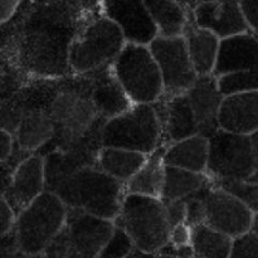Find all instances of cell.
Wrapping results in <instances>:
<instances>
[{"mask_svg": "<svg viewBox=\"0 0 258 258\" xmlns=\"http://www.w3.org/2000/svg\"><path fill=\"white\" fill-rule=\"evenodd\" d=\"M165 149L166 145H163L148 155L143 168L125 185L126 193L161 199L166 169L164 163Z\"/></svg>", "mask_w": 258, "mask_h": 258, "instance_id": "23", "label": "cell"}, {"mask_svg": "<svg viewBox=\"0 0 258 258\" xmlns=\"http://www.w3.org/2000/svg\"><path fill=\"white\" fill-rule=\"evenodd\" d=\"M70 209L115 222L120 216L126 188L98 166L83 168L60 179L49 189Z\"/></svg>", "mask_w": 258, "mask_h": 258, "instance_id": "1", "label": "cell"}, {"mask_svg": "<svg viewBox=\"0 0 258 258\" xmlns=\"http://www.w3.org/2000/svg\"><path fill=\"white\" fill-rule=\"evenodd\" d=\"M209 159V139L202 135L166 145L164 163L166 166L194 173H206Z\"/></svg>", "mask_w": 258, "mask_h": 258, "instance_id": "22", "label": "cell"}, {"mask_svg": "<svg viewBox=\"0 0 258 258\" xmlns=\"http://www.w3.org/2000/svg\"><path fill=\"white\" fill-rule=\"evenodd\" d=\"M164 204H165L166 214H168V219H169V223H170L171 229L175 228L176 226H180V224L185 223L186 221L185 201L164 202Z\"/></svg>", "mask_w": 258, "mask_h": 258, "instance_id": "33", "label": "cell"}, {"mask_svg": "<svg viewBox=\"0 0 258 258\" xmlns=\"http://www.w3.org/2000/svg\"><path fill=\"white\" fill-rule=\"evenodd\" d=\"M213 188V186H212ZM212 188L206 189L201 191L199 194L190 197L185 199L186 203V221L185 224H188L190 228L199 226V224L206 223L207 213H206V196Z\"/></svg>", "mask_w": 258, "mask_h": 258, "instance_id": "31", "label": "cell"}, {"mask_svg": "<svg viewBox=\"0 0 258 258\" xmlns=\"http://www.w3.org/2000/svg\"><path fill=\"white\" fill-rule=\"evenodd\" d=\"M20 0H2V24H7L17 12Z\"/></svg>", "mask_w": 258, "mask_h": 258, "instance_id": "38", "label": "cell"}, {"mask_svg": "<svg viewBox=\"0 0 258 258\" xmlns=\"http://www.w3.org/2000/svg\"><path fill=\"white\" fill-rule=\"evenodd\" d=\"M214 185L233 194L253 213H258V181H222Z\"/></svg>", "mask_w": 258, "mask_h": 258, "instance_id": "29", "label": "cell"}, {"mask_svg": "<svg viewBox=\"0 0 258 258\" xmlns=\"http://www.w3.org/2000/svg\"><path fill=\"white\" fill-rule=\"evenodd\" d=\"M148 155L138 151L103 146L98 155L97 166L123 185L128 183L145 164Z\"/></svg>", "mask_w": 258, "mask_h": 258, "instance_id": "25", "label": "cell"}, {"mask_svg": "<svg viewBox=\"0 0 258 258\" xmlns=\"http://www.w3.org/2000/svg\"><path fill=\"white\" fill-rule=\"evenodd\" d=\"M120 28L101 14L83 24L68 45L67 63L77 76L90 75L112 64L126 45Z\"/></svg>", "mask_w": 258, "mask_h": 258, "instance_id": "2", "label": "cell"}, {"mask_svg": "<svg viewBox=\"0 0 258 258\" xmlns=\"http://www.w3.org/2000/svg\"><path fill=\"white\" fill-rule=\"evenodd\" d=\"M0 149H2V164L7 163L9 160L10 156L13 155L15 150V138L12 133L2 128V144H0Z\"/></svg>", "mask_w": 258, "mask_h": 258, "instance_id": "37", "label": "cell"}, {"mask_svg": "<svg viewBox=\"0 0 258 258\" xmlns=\"http://www.w3.org/2000/svg\"><path fill=\"white\" fill-rule=\"evenodd\" d=\"M112 71L134 105H153L164 96L163 76L149 45L126 43Z\"/></svg>", "mask_w": 258, "mask_h": 258, "instance_id": "6", "label": "cell"}, {"mask_svg": "<svg viewBox=\"0 0 258 258\" xmlns=\"http://www.w3.org/2000/svg\"><path fill=\"white\" fill-rule=\"evenodd\" d=\"M113 231L115 222L70 209L63 229L39 258H98Z\"/></svg>", "mask_w": 258, "mask_h": 258, "instance_id": "7", "label": "cell"}, {"mask_svg": "<svg viewBox=\"0 0 258 258\" xmlns=\"http://www.w3.org/2000/svg\"><path fill=\"white\" fill-rule=\"evenodd\" d=\"M153 106L163 128L164 145L199 135L196 115L186 93L171 97L163 96Z\"/></svg>", "mask_w": 258, "mask_h": 258, "instance_id": "15", "label": "cell"}, {"mask_svg": "<svg viewBox=\"0 0 258 258\" xmlns=\"http://www.w3.org/2000/svg\"><path fill=\"white\" fill-rule=\"evenodd\" d=\"M115 224L125 229L136 248L148 253H159L170 244L171 227L161 199L126 194Z\"/></svg>", "mask_w": 258, "mask_h": 258, "instance_id": "3", "label": "cell"}, {"mask_svg": "<svg viewBox=\"0 0 258 258\" xmlns=\"http://www.w3.org/2000/svg\"><path fill=\"white\" fill-rule=\"evenodd\" d=\"M191 241V228L188 224H180L176 226L175 228L171 229L170 233V244L176 248L180 247L190 246Z\"/></svg>", "mask_w": 258, "mask_h": 258, "instance_id": "36", "label": "cell"}, {"mask_svg": "<svg viewBox=\"0 0 258 258\" xmlns=\"http://www.w3.org/2000/svg\"><path fill=\"white\" fill-rule=\"evenodd\" d=\"M196 115L199 135L211 139L219 127V111L224 96L214 75L201 76L186 93Z\"/></svg>", "mask_w": 258, "mask_h": 258, "instance_id": "16", "label": "cell"}, {"mask_svg": "<svg viewBox=\"0 0 258 258\" xmlns=\"http://www.w3.org/2000/svg\"><path fill=\"white\" fill-rule=\"evenodd\" d=\"M229 258H258V234L249 231L234 238Z\"/></svg>", "mask_w": 258, "mask_h": 258, "instance_id": "32", "label": "cell"}, {"mask_svg": "<svg viewBox=\"0 0 258 258\" xmlns=\"http://www.w3.org/2000/svg\"><path fill=\"white\" fill-rule=\"evenodd\" d=\"M160 37H180L189 22V14L178 0H145Z\"/></svg>", "mask_w": 258, "mask_h": 258, "instance_id": "26", "label": "cell"}, {"mask_svg": "<svg viewBox=\"0 0 258 258\" xmlns=\"http://www.w3.org/2000/svg\"><path fill=\"white\" fill-rule=\"evenodd\" d=\"M233 238L208 224L203 223L191 228L190 247L196 258H229Z\"/></svg>", "mask_w": 258, "mask_h": 258, "instance_id": "27", "label": "cell"}, {"mask_svg": "<svg viewBox=\"0 0 258 258\" xmlns=\"http://www.w3.org/2000/svg\"><path fill=\"white\" fill-rule=\"evenodd\" d=\"M207 175L213 183L258 181L251 138L218 130L209 139Z\"/></svg>", "mask_w": 258, "mask_h": 258, "instance_id": "9", "label": "cell"}, {"mask_svg": "<svg viewBox=\"0 0 258 258\" xmlns=\"http://www.w3.org/2000/svg\"><path fill=\"white\" fill-rule=\"evenodd\" d=\"M86 76L90 81L93 103L105 120L121 115L134 105L116 78L112 64Z\"/></svg>", "mask_w": 258, "mask_h": 258, "instance_id": "18", "label": "cell"}, {"mask_svg": "<svg viewBox=\"0 0 258 258\" xmlns=\"http://www.w3.org/2000/svg\"><path fill=\"white\" fill-rule=\"evenodd\" d=\"M102 145L150 155L163 146V128L153 105H133L105 122Z\"/></svg>", "mask_w": 258, "mask_h": 258, "instance_id": "8", "label": "cell"}, {"mask_svg": "<svg viewBox=\"0 0 258 258\" xmlns=\"http://www.w3.org/2000/svg\"><path fill=\"white\" fill-rule=\"evenodd\" d=\"M101 10L120 28L127 43L149 45L159 35L145 0H102Z\"/></svg>", "mask_w": 258, "mask_h": 258, "instance_id": "12", "label": "cell"}, {"mask_svg": "<svg viewBox=\"0 0 258 258\" xmlns=\"http://www.w3.org/2000/svg\"><path fill=\"white\" fill-rule=\"evenodd\" d=\"M134 248L135 246L125 229L115 224V231L98 258H127Z\"/></svg>", "mask_w": 258, "mask_h": 258, "instance_id": "30", "label": "cell"}, {"mask_svg": "<svg viewBox=\"0 0 258 258\" xmlns=\"http://www.w3.org/2000/svg\"><path fill=\"white\" fill-rule=\"evenodd\" d=\"M212 186H214L213 180L206 173L166 166L161 201H185Z\"/></svg>", "mask_w": 258, "mask_h": 258, "instance_id": "24", "label": "cell"}, {"mask_svg": "<svg viewBox=\"0 0 258 258\" xmlns=\"http://www.w3.org/2000/svg\"><path fill=\"white\" fill-rule=\"evenodd\" d=\"M54 122L49 111L30 108L23 112L15 130V144L27 155H35L39 149L54 139Z\"/></svg>", "mask_w": 258, "mask_h": 258, "instance_id": "20", "label": "cell"}, {"mask_svg": "<svg viewBox=\"0 0 258 258\" xmlns=\"http://www.w3.org/2000/svg\"><path fill=\"white\" fill-rule=\"evenodd\" d=\"M17 217V212L8 203L7 199L2 197V201H0V234L2 236L10 233L15 228Z\"/></svg>", "mask_w": 258, "mask_h": 258, "instance_id": "34", "label": "cell"}, {"mask_svg": "<svg viewBox=\"0 0 258 258\" xmlns=\"http://www.w3.org/2000/svg\"><path fill=\"white\" fill-rule=\"evenodd\" d=\"M249 30L258 35V0H238Z\"/></svg>", "mask_w": 258, "mask_h": 258, "instance_id": "35", "label": "cell"}, {"mask_svg": "<svg viewBox=\"0 0 258 258\" xmlns=\"http://www.w3.org/2000/svg\"><path fill=\"white\" fill-rule=\"evenodd\" d=\"M199 28L208 29L221 39L249 32L238 0H206L191 12Z\"/></svg>", "mask_w": 258, "mask_h": 258, "instance_id": "14", "label": "cell"}, {"mask_svg": "<svg viewBox=\"0 0 258 258\" xmlns=\"http://www.w3.org/2000/svg\"><path fill=\"white\" fill-rule=\"evenodd\" d=\"M55 148H64L85 136L101 117L91 96L87 76L59 88L50 103Z\"/></svg>", "mask_w": 258, "mask_h": 258, "instance_id": "5", "label": "cell"}, {"mask_svg": "<svg viewBox=\"0 0 258 258\" xmlns=\"http://www.w3.org/2000/svg\"><path fill=\"white\" fill-rule=\"evenodd\" d=\"M249 138H251L252 149H253V155H254V163H256V170L258 173V130L256 133L252 134Z\"/></svg>", "mask_w": 258, "mask_h": 258, "instance_id": "40", "label": "cell"}, {"mask_svg": "<svg viewBox=\"0 0 258 258\" xmlns=\"http://www.w3.org/2000/svg\"><path fill=\"white\" fill-rule=\"evenodd\" d=\"M68 207L50 191H44L17 217L14 233L25 258L40 257L60 233L68 217Z\"/></svg>", "mask_w": 258, "mask_h": 258, "instance_id": "4", "label": "cell"}, {"mask_svg": "<svg viewBox=\"0 0 258 258\" xmlns=\"http://www.w3.org/2000/svg\"><path fill=\"white\" fill-rule=\"evenodd\" d=\"M44 191V156L35 154L28 156L15 168L9 180L3 184L2 197L19 214Z\"/></svg>", "mask_w": 258, "mask_h": 258, "instance_id": "13", "label": "cell"}, {"mask_svg": "<svg viewBox=\"0 0 258 258\" xmlns=\"http://www.w3.org/2000/svg\"><path fill=\"white\" fill-rule=\"evenodd\" d=\"M218 86L223 96L258 91V68L218 77Z\"/></svg>", "mask_w": 258, "mask_h": 258, "instance_id": "28", "label": "cell"}, {"mask_svg": "<svg viewBox=\"0 0 258 258\" xmlns=\"http://www.w3.org/2000/svg\"><path fill=\"white\" fill-rule=\"evenodd\" d=\"M193 258H196V257H193Z\"/></svg>", "mask_w": 258, "mask_h": 258, "instance_id": "42", "label": "cell"}, {"mask_svg": "<svg viewBox=\"0 0 258 258\" xmlns=\"http://www.w3.org/2000/svg\"><path fill=\"white\" fill-rule=\"evenodd\" d=\"M206 224L232 237L251 231L254 213L237 197L214 185L206 196Z\"/></svg>", "mask_w": 258, "mask_h": 258, "instance_id": "11", "label": "cell"}, {"mask_svg": "<svg viewBox=\"0 0 258 258\" xmlns=\"http://www.w3.org/2000/svg\"><path fill=\"white\" fill-rule=\"evenodd\" d=\"M219 127L251 136L258 130V91L224 96L219 111Z\"/></svg>", "mask_w": 258, "mask_h": 258, "instance_id": "19", "label": "cell"}, {"mask_svg": "<svg viewBox=\"0 0 258 258\" xmlns=\"http://www.w3.org/2000/svg\"><path fill=\"white\" fill-rule=\"evenodd\" d=\"M160 68L164 82V96L185 95L197 82L199 76L189 55L185 38L158 37L149 44Z\"/></svg>", "mask_w": 258, "mask_h": 258, "instance_id": "10", "label": "cell"}, {"mask_svg": "<svg viewBox=\"0 0 258 258\" xmlns=\"http://www.w3.org/2000/svg\"><path fill=\"white\" fill-rule=\"evenodd\" d=\"M127 258H159V253H148V252H144L135 247Z\"/></svg>", "mask_w": 258, "mask_h": 258, "instance_id": "39", "label": "cell"}, {"mask_svg": "<svg viewBox=\"0 0 258 258\" xmlns=\"http://www.w3.org/2000/svg\"><path fill=\"white\" fill-rule=\"evenodd\" d=\"M251 231L254 232V233H256V234H258V213H254L253 222H252Z\"/></svg>", "mask_w": 258, "mask_h": 258, "instance_id": "41", "label": "cell"}, {"mask_svg": "<svg viewBox=\"0 0 258 258\" xmlns=\"http://www.w3.org/2000/svg\"><path fill=\"white\" fill-rule=\"evenodd\" d=\"M258 68V35L253 32L241 33L221 40L214 68L217 78L231 73Z\"/></svg>", "mask_w": 258, "mask_h": 258, "instance_id": "17", "label": "cell"}, {"mask_svg": "<svg viewBox=\"0 0 258 258\" xmlns=\"http://www.w3.org/2000/svg\"><path fill=\"white\" fill-rule=\"evenodd\" d=\"M183 37L185 38L189 55L197 75L199 77L213 75L218 58L221 38L211 30L199 28L190 17Z\"/></svg>", "mask_w": 258, "mask_h": 258, "instance_id": "21", "label": "cell"}]
</instances>
